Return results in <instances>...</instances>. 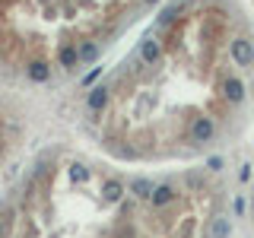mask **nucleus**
<instances>
[{"mask_svg": "<svg viewBox=\"0 0 254 238\" xmlns=\"http://www.w3.org/2000/svg\"><path fill=\"white\" fill-rule=\"evenodd\" d=\"M156 3L162 0H0V60L22 73L32 60L54 67L64 48H108L133 13Z\"/></svg>", "mask_w": 254, "mask_h": 238, "instance_id": "f257e3e1", "label": "nucleus"}, {"mask_svg": "<svg viewBox=\"0 0 254 238\" xmlns=\"http://www.w3.org/2000/svg\"><path fill=\"white\" fill-rule=\"evenodd\" d=\"M188 140L197 143V146H203V143H213L219 133V124H216V115H210V111H203V115L190 118V124L185 127Z\"/></svg>", "mask_w": 254, "mask_h": 238, "instance_id": "f03ea898", "label": "nucleus"}, {"mask_svg": "<svg viewBox=\"0 0 254 238\" xmlns=\"http://www.w3.org/2000/svg\"><path fill=\"white\" fill-rule=\"evenodd\" d=\"M175 200H178V187L175 184H156V190H153V197H149V206L153 210H165V206H172Z\"/></svg>", "mask_w": 254, "mask_h": 238, "instance_id": "7ed1b4c3", "label": "nucleus"}, {"mask_svg": "<svg viewBox=\"0 0 254 238\" xmlns=\"http://www.w3.org/2000/svg\"><path fill=\"white\" fill-rule=\"evenodd\" d=\"M124 197V181H118V178H105L102 181V200L105 203H118Z\"/></svg>", "mask_w": 254, "mask_h": 238, "instance_id": "20e7f679", "label": "nucleus"}, {"mask_svg": "<svg viewBox=\"0 0 254 238\" xmlns=\"http://www.w3.org/2000/svg\"><path fill=\"white\" fill-rule=\"evenodd\" d=\"M127 190H130L137 200H149L153 197V190H156V184L149 178H130V184H127Z\"/></svg>", "mask_w": 254, "mask_h": 238, "instance_id": "39448f33", "label": "nucleus"}, {"mask_svg": "<svg viewBox=\"0 0 254 238\" xmlns=\"http://www.w3.org/2000/svg\"><path fill=\"white\" fill-rule=\"evenodd\" d=\"M229 232H232V222H229V216H216V219H213L210 238H229Z\"/></svg>", "mask_w": 254, "mask_h": 238, "instance_id": "423d86ee", "label": "nucleus"}, {"mask_svg": "<svg viewBox=\"0 0 254 238\" xmlns=\"http://www.w3.org/2000/svg\"><path fill=\"white\" fill-rule=\"evenodd\" d=\"M70 178H73L76 184H83V181H89V169L79 165V162H73V165H70Z\"/></svg>", "mask_w": 254, "mask_h": 238, "instance_id": "0eeeda50", "label": "nucleus"}, {"mask_svg": "<svg viewBox=\"0 0 254 238\" xmlns=\"http://www.w3.org/2000/svg\"><path fill=\"white\" fill-rule=\"evenodd\" d=\"M206 169H210V172H219V169H222V159H219V156H213L210 162H206Z\"/></svg>", "mask_w": 254, "mask_h": 238, "instance_id": "6e6552de", "label": "nucleus"}, {"mask_svg": "<svg viewBox=\"0 0 254 238\" xmlns=\"http://www.w3.org/2000/svg\"><path fill=\"white\" fill-rule=\"evenodd\" d=\"M0 238H6V222H0Z\"/></svg>", "mask_w": 254, "mask_h": 238, "instance_id": "1a4fd4ad", "label": "nucleus"}]
</instances>
